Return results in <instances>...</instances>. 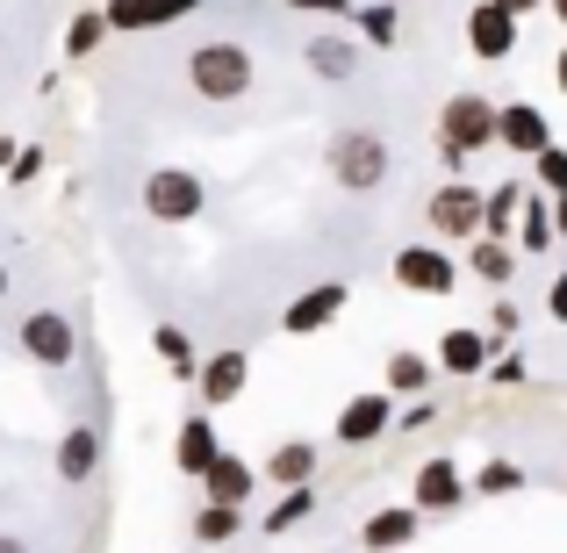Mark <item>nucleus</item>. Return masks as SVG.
<instances>
[{"mask_svg": "<svg viewBox=\"0 0 567 553\" xmlns=\"http://www.w3.org/2000/svg\"><path fill=\"white\" fill-rule=\"evenodd\" d=\"M181 72H187V94L208 101V109H237V101L259 86V58H251L237 37H202Z\"/></svg>", "mask_w": 567, "mask_h": 553, "instance_id": "1", "label": "nucleus"}, {"mask_svg": "<svg viewBox=\"0 0 567 553\" xmlns=\"http://www.w3.org/2000/svg\"><path fill=\"white\" fill-rule=\"evenodd\" d=\"M323 166H331V187L338 194H381L388 173H395V152L374 123H338L331 144H323Z\"/></svg>", "mask_w": 567, "mask_h": 553, "instance_id": "2", "label": "nucleus"}, {"mask_svg": "<svg viewBox=\"0 0 567 553\" xmlns=\"http://www.w3.org/2000/svg\"><path fill=\"white\" fill-rule=\"evenodd\" d=\"M137 202H144V216H152V223H173V231H181V223H202L208 216V181H202V173H187V166H152Z\"/></svg>", "mask_w": 567, "mask_h": 553, "instance_id": "3", "label": "nucleus"}, {"mask_svg": "<svg viewBox=\"0 0 567 553\" xmlns=\"http://www.w3.org/2000/svg\"><path fill=\"white\" fill-rule=\"evenodd\" d=\"M388 280H395L402 295L445 303V295L460 288V259H453V245H402L395 259H388Z\"/></svg>", "mask_w": 567, "mask_h": 553, "instance_id": "4", "label": "nucleus"}, {"mask_svg": "<svg viewBox=\"0 0 567 553\" xmlns=\"http://www.w3.org/2000/svg\"><path fill=\"white\" fill-rule=\"evenodd\" d=\"M14 346H22V360H37L43 373H58V367H72L80 360V331H72V317L65 309H29L22 324H14Z\"/></svg>", "mask_w": 567, "mask_h": 553, "instance_id": "5", "label": "nucleus"}, {"mask_svg": "<svg viewBox=\"0 0 567 553\" xmlns=\"http://www.w3.org/2000/svg\"><path fill=\"white\" fill-rule=\"evenodd\" d=\"M439 144H453V152H488L496 144V101L488 94H445V109H439Z\"/></svg>", "mask_w": 567, "mask_h": 553, "instance_id": "6", "label": "nucleus"}, {"mask_svg": "<svg viewBox=\"0 0 567 553\" xmlns=\"http://www.w3.org/2000/svg\"><path fill=\"white\" fill-rule=\"evenodd\" d=\"M424 223H431V237H439V245H467V237H482V187H467V181L431 187Z\"/></svg>", "mask_w": 567, "mask_h": 553, "instance_id": "7", "label": "nucleus"}, {"mask_svg": "<svg viewBox=\"0 0 567 553\" xmlns=\"http://www.w3.org/2000/svg\"><path fill=\"white\" fill-rule=\"evenodd\" d=\"M410 503H416L424 518H453L460 503H467V468H460L453 453H431L424 468L410 474Z\"/></svg>", "mask_w": 567, "mask_h": 553, "instance_id": "8", "label": "nucleus"}, {"mask_svg": "<svg viewBox=\"0 0 567 553\" xmlns=\"http://www.w3.org/2000/svg\"><path fill=\"white\" fill-rule=\"evenodd\" d=\"M346 303H352L346 280H309V288L280 309V331H288V338H317V331H331V324L346 317Z\"/></svg>", "mask_w": 567, "mask_h": 553, "instance_id": "9", "label": "nucleus"}, {"mask_svg": "<svg viewBox=\"0 0 567 553\" xmlns=\"http://www.w3.org/2000/svg\"><path fill=\"white\" fill-rule=\"evenodd\" d=\"M245 388H251V352L245 346H223V352H208V360L194 367V396H202V410H230Z\"/></svg>", "mask_w": 567, "mask_h": 553, "instance_id": "10", "label": "nucleus"}, {"mask_svg": "<svg viewBox=\"0 0 567 553\" xmlns=\"http://www.w3.org/2000/svg\"><path fill=\"white\" fill-rule=\"evenodd\" d=\"M395 431V396L388 388H367V396H352L346 410H338V424H331V439L338 446H374Z\"/></svg>", "mask_w": 567, "mask_h": 553, "instance_id": "11", "label": "nucleus"}, {"mask_svg": "<svg viewBox=\"0 0 567 553\" xmlns=\"http://www.w3.org/2000/svg\"><path fill=\"white\" fill-rule=\"evenodd\" d=\"M467 51L482 65H511L517 58V14H503L496 0H474L467 8Z\"/></svg>", "mask_w": 567, "mask_h": 553, "instance_id": "12", "label": "nucleus"}, {"mask_svg": "<svg viewBox=\"0 0 567 553\" xmlns=\"http://www.w3.org/2000/svg\"><path fill=\"white\" fill-rule=\"evenodd\" d=\"M302 65H309V80H323V86L360 80V37H346V29H317V37L302 43Z\"/></svg>", "mask_w": 567, "mask_h": 553, "instance_id": "13", "label": "nucleus"}, {"mask_svg": "<svg viewBox=\"0 0 567 553\" xmlns=\"http://www.w3.org/2000/svg\"><path fill=\"white\" fill-rule=\"evenodd\" d=\"M488 331H474V324H453V331H439V352H431V367L445 373V381H482L488 373Z\"/></svg>", "mask_w": 567, "mask_h": 553, "instance_id": "14", "label": "nucleus"}, {"mask_svg": "<svg viewBox=\"0 0 567 553\" xmlns=\"http://www.w3.org/2000/svg\"><path fill=\"white\" fill-rule=\"evenodd\" d=\"M496 144H503V152H517V158H532V152L554 144V123H546L539 101H503V109H496Z\"/></svg>", "mask_w": 567, "mask_h": 553, "instance_id": "15", "label": "nucleus"}, {"mask_svg": "<svg viewBox=\"0 0 567 553\" xmlns=\"http://www.w3.org/2000/svg\"><path fill=\"white\" fill-rule=\"evenodd\" d=\"M194 482H202L208 503H251L259 496V468H251L245 453H230V446H216V460H208Z\"/></svg>", "mask_w": 567, "mask_h": 553, "instance_id": "16", "label": "nucleus"}, {"mask_svg": "<svg viewBox=\"0 0 567 553\" xmlns=\"http://www.w3.org/2000/svg\"><path fill=\"white\" fill-rule=\"evenodd\" d=\"M51 474L65 489L94 482V474H101V424H72L65 439H58V453H51Z\"/></svg>", "mask_w": 567, "mask_h": 553, "instance_id": "17", "label": "nucleus"}, {"mask_svg": "<svg viewBox=\"0 0 567 553\" xmlns=\"http://www.w3.org/2000/svg\"><path fill=\"white\" fill-rule=\"evenodd\" d=\"M416 532H424V511H416V503H381V511L360 525V546L367 553H402Z\"/></svg>", "mask_w": 567, "mask_h": 553, "instance_id": "18", "label": "nucleus"}, {"mask_svg": "<svg viewBox=\"0 0 567 553\" xmlns=\"http://www.w3.org/2000/svg\"><path fill=\"white\" fill-rule=\"evenodd\" d=\"M317 460H323L317 439H280L274 453L259 460V482H266V489H302L309 474H317Z\"/></svg>", "mask_w": 567, "mask_h": 553, "instance_id": "19", "label": "nucleus"}, {"mask_svg": "<svg viewBox=\"0 0 567 553\" xmlns=\"http://www.w3.org/2000/svg\"><path fill=\"white\" fill-rule=\"evenodd\" d=\"M511 245H517V259H546V252L560 245V237H554V208H546V194H539V187H525V208H517Z\"/></svg>", "mask_w": 567, "mask_h": 553, "instance_id": "20", "label": "nucleus"}, {"mask_svg": "<svg viewBox=\"0 0 567 553\" xmlns=\"http://www.w3.org/2000/svg\"><path fill=\"white\" fill-rule=\"evenodd\" d=\"M467 274L482 280V288L503 295L517 280V245H511V237H467Z\"/></svg>", "mask_w": 567, "mask_h": 553, "instance_id": "21", "label": "nucleus"}, {"mask_svg": "<svg viewBox=\"0 0 567 553\" xmlns=\"http://www.w3.org/2000/svg\"><path fill=\"white\" fill-rule=\"evenodd\" d=\"M216 410H202V417H181V439H173V460H181V474H202L208 460H216Z\"/></svg>", "mask_w": 567, "mask_h": 553, "instance_id": "22", "label": "nucleus"}, {"mask_svg": "<svg viewBox=\"0 0 567 553\" xmlns=\"http://www.w3.org/2000/svg\"><path fill=\"white\" fill-rule=\"evenodd\" d=\"M346 22H352V37H360V43H381V51H395V43H402V14H395V0H360Z\"/></svg>", "mask_w": 567, "mask_h": 553, "instance_id": "23", "label": "nucleus"}, {"mask_svg": "<svg viewBox=\"0 0 567 553\" xmlns=\"http://www.w3.org/2000/svg\"><path fill=\"white\" fill-rule=\"evenodd\" d=\"M525 187H532V181L482 187V237H511V231H517V208H525Z\"/></svg>", "mask_w": 567, "mask_h": 553, "instance_id": "24", "label": "nucleus"}, {"mask_svg": "<svg viewBox=\"0 0 567 553\" xmlns=\"http://www.w3.org/2000/svg\"><path fill=\"white\" fill-rule=\"evenodd\" d=\"M187 532H194V546H230L245 532V503H202Z\"/></svg>", "mask_w": 567, "mask_h": 553, "instance_id": "25", "label": "nucleus"}, {"mask_svg": "<svg viewBox=\"0 0 567 553\" xmlns=\"http://www.w3.org/2000/svg\"><path fill=\"white\" fill-rule=\"evenodd\" d=\"M431 381H439V367H431L424 352H388V396H395V402L431 396Z\"/></svg>", "mask_w": 567, "mask_h": 553, "instance_id": "26", "label": "nucleus"}, {"mask_svg": "<svg viewBox=\"0 0 567 553\" xmlns=\"http://www.w3.org/2000/svg\"><path fill=\"white\" fill-rule=\"evenodd\" d=\"M152 352L166 360L173 381H194V367H202V352H194V338L181 331V324H152Z\"/></svg>", "mask_w": 567, "mask_h": 553, "instance_id": "27", "label": "nucleus"}, {"mask_svg": "<svg viewBox=\"0 0 567 553\" xmlns=\"http://www.w3.org/2000/svg\"><path fill=\"white\" fill-rule=\"evenodd\" d=\"M309 518H317V489H280V503H274V511H266V540H280V532H295V525H309Z\"/></svg>", "mask_w": 567, "mask_h": 553, "instance_id": "28", "label": "nucleus"}, {"mask_svg": "<svg viewBox=\"0 0 567 553\" xmlns=\"http://www.w3.org/2000/svg\"><path fill=\"white\" fill-rule=\"evenodd\" d=\"M101 43H109V14H101V8H72V22H65V58L80 65V58H94Z\"/></svg>", "mask_w": 567, "mask_h": 553, "instance_id": "29", "label": "nucleus"}, {"mask_svg": "<svg viewBox=\"0 0 567 553\" xmlns=\"http://www.w3.org/2000/svg\"><path fill=\"white\" fill-rule=\"evenodd\" d=\"M525 482H532V474L517 468V460H503V453H496L488 468H474V474H467V496H517Z\"/></svg>", "mask_w": 567, "mask_h": 553, "instance_id": "30", "label": "nucleus"}, {"mask_svg": "<svg viewBox=\"0 0 567 553\" xmlns=\"http://www.w3.org/2000/svg\"><path fill=\"white\" fill-rule=\"evenodd\" d=\"M532 187H539V194H560L567 187V144L560 137L546 144V152H532Z\"/></svg>", "mask_w": 567, "mask_h": 553, "instance_id": "31", "label": "nucleus"}, {"mask_svg": "<svg viewBox=\"0 0 567 553\" xmlns=\"http://www.w3.org/2000/svg\"><path fill=\"white\" fill-rule=\"evenodd\" d=\"M482 331H488V346H511V338L525 331V309L511 303V288H503L496 303H488V324H482Z\"/></svg>", "mask_w": 567, "mask_h": 553, "instance_id": "32", "label": "nucleus"}, {"mask_svg": "<svg viewBox=\"0 0 567 553\" xmlns=\"http://www.w3.org/2000/svg\"><path fill=\"white\" fill-rule=\"evenodd\" d=\"M488 381H496V388H525V381H532V367H525V352H511V346H496V352H488Z\"/></svg>", "mask_w": 567, "mask_h": 553, "instance_id": "33", "label": "nucleus"}, {"mask_svg": "<svg viewBox=\"0 0 567 553\" xmlns=\"http://www.w3.org/2000/svg\"><path fill=\"white\" fill-rule=\"evenodd\" d=\"M439 424V402L431 396H410V410H395V431H431Z\"/></svg>", "mask_w": 567, "mask_h": 553, "instance_id": "34", "label": "nucleus"}, {"mask_svg": "<svg viewBox=\"0 0 567 553\" xmlns=\"http://www.w3.org/2000/svg\"><path fill=\"white\" fill-rule=\"evenodd\" d=\"M144 8L158 14V29H173V22H187V14H202V0H144Z\"/></svg>", "mask_w": 567, "mask_h": 553, "instance_id": "35", "label": "nucleus"}, {"mask_svg": "<svg viewBox=\"0 0 567 553\" xmlns=\"http://www.w3.org/2000/svg\"><path fill=\"white\" fill-rule=\"evenodd\" d=\"M37 173H43V152H37V144H22V152H14V166H8V181H14V187H29Z\"/></svg>", "mask_w": 567, "mask_h": 553, "instance_id": "36", "label": "nucleus"}, {"mask_svg": "<svg viewBox=\"0 0 567 553\" xmlns=\"http://www.w3.org/2000/svg\"><path fill=\"white\" fill-rule=\"evenodd\" d=\"M546 317H554L560 331H567V266H560L554 280H546Z\"/></svg>", "mask_w": 567, "mask_h": 553, "instance_id": "37", "label": "nucleus"}, {"mask_svg": "<svg viewBox=\"0 0 567 553\" xmlns=\"http://www.w3.org/2000/svg\"><path fill=\"white\" fill-rule=\"evenodd\" d=\"M288 8H295V14H331V22H338V14H352L360 0H288Z\"/></svg>", "mask_w": 567, "mask_h": 553, "instance_id": "38", "label": "nucleus"}, {"mask_svg": "<svg viewBox=\"0 0 567 553\" xmlns=\"http://www.w3.org/2000/svg\"><path fill=\"white\" fill-rule=\"evenodd\" d=\"M546 208H554V237L567 245V187H560V194H546Z\"/></svg>", "mask_w": 567, "mask_h": 553, "instance_id": "39", "label": "nucleus"}, {"mask_svg": "<svg viewBox=\"0 0 567 553\" xmlns=\"http://www.w3.org/2000/svg\"><path fill=\"white\" fill-rule=\"evenodd\" d=\"M496 8H503V14H517V22H525V14H539L546 0H496Z\"/></svg>", "mask_w": 567, "mask_h": 553, "instance_id": "40", "label": "nucleus"}, {"mask_svg": "<svg viewBox=\"0 0 567 553\" xmlns=\"http://www.w3.org/2000/svg\"><path fill=\"white\" fill-rule=\"evenodd\" d=\"M554 86L567 94V43H560V58H554Z\"/></svg>", "mask_w": 567, "mask_h": 553, "instance_id": "41", "label": "nucleus"}, {"mask_svg": "<svg viewBox=\"0 0 567 553\" xmlns=\"http://www.w3.org/2000/svg\"><path fill=\"white\" fill-rule=\"evenodd\" d=\"M0 553H29V540H14V532H0Z\"/></svg>", "mask_w": 567, "mask_h": 553, "instance_id": "42", "label": "nucleus"}, {"mask_svg": "<svg viewBox=\"0 0 567 553\" xmlns=\"http://www.w3.org/2000/svg\"><path fill=\"white\" fill-rule=\"evenodd\" d=\"M546 8H554V22H560V29H567V0H546Z\"/></svg>", "mask_w": 567, "mask_h": 553, "instance_id": "43", "label": "nucleus"}, {"mask_svg": "<svg viewBox=\"0 0 567 553\" xmlns=\"http://www.w3.org/2000/svg\"><path fill=\"white\" fill-rule=\"evenodd\" d=\"M0 303H8V259H0Z\"/></svg>", "mask_w": 567, "mask_h": 553, "instance_id": "44", "label": "nucleus"}, {"mask_svg": "<svg viewBox=\"0 0 567 553\" xmlns=\"http://www.w3.org/2000/svg\"><path fill=\"white\" fill-rule=\"evenodd\" d=\"M0 51H8V29H0Z\"/></svg>", "mask_w": 567, "mask_h": 553, "instance_id": "45", "label": "nucleus"}]
</instances>
